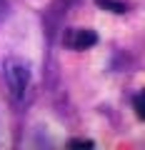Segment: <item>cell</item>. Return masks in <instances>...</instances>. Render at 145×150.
I'll list each match as a JSON object with an SVG mask.
<instances>
[{"label": "cell", "instance_id": "1", "mask_svg": "<svg viewBox=\"0 0 145 150\" xmlns=\"http://www.w3.org/2000/svg\"><path fill=\"white\" fill-rule=\"evenodd\" d=\"M5 83H8L10 95L15 98V100H20V98L25 95L28 85H30V68H28V63L15 60V58L8 60L5 63Z\"/></svg>", "mask_w": 145, "mask_h": 150}, {"label": "cell", "instance_id": "2", "mask_svg": "<svg viewBox=\"0 0 145 150\" xmlns=\"http://www.w3.org/2000/svg\"><path fill=\"white\" fill-rule=\"evenodd\" d=\"M98 43V35L88 28H73V30L65 35V45L73 50H88Z\"/></svg>", "mask_w": 145, "mask_h": 150}, {"label": "cell", "instance_id": "3", "mask_svg": "<svg viewBox=\"0 0 145 150\" xmlns=\"http://www.w3.org/2000/svg\"><path fill=\"white\" fill-rule=\"evenodd\" d=\"M98 5L113 8V13H125V10H128V5H125V3H118V0H98Z\"/></svg>", "mask_w": 145, "mask_h": 150}, {"label": "cell", "instance_id": "4", "mask_svg": "<svg viewBox=\"0 0 145 150\" xmlns=\"http://www.w3.org/2000/svg\"><path fill=\"white\" fill-rule=\"evenodd\" d=\"M135 112H138V118H143L145 112H143V98L135 95Z\"/></svg>", "mask_w": 145, "mask_h": 150}, {"label": "cell", "instance_id": "5", "mask_svg": "<svg viewBox=\"0 0 145 150\" xmlns=\"http://www.w3.org/2000/svg\"><path fill=\"white\" fill-rule=\"evenodd\" d=\"M8 15V0H0V20Z\"/></svg>", "mask_w": 145, "mask_h": 150}]
</instances>
